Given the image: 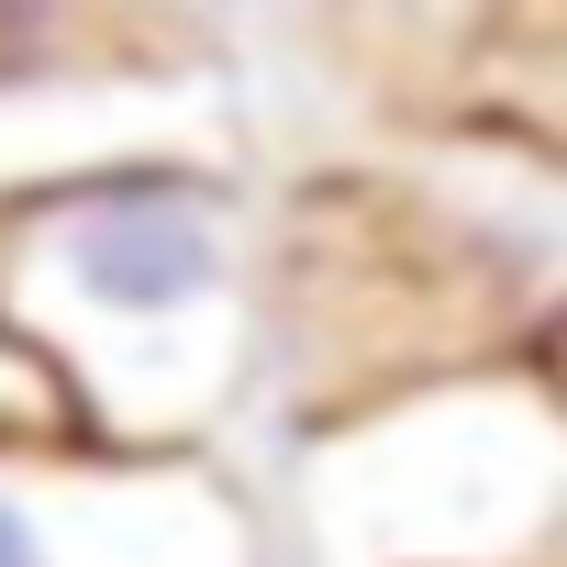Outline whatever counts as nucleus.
I'll return each instance as SVG.
<instances>
[{
    "mask_svg": "<svg viewBox=\"0 0 567 567\" xmlns=\"http://www.w3.org/2000/svg\"><path fill=\"white\" fill-rule=\"evenodd\" d=\"M0 334L45 368L68 434L245 467L267 357V212L212 156L0 200Z\"/></svg>",
    "mask_w": 567,
    "mask_h": 567,
    "instance_id": "obj_1",
    "label": "nucleus"
},
{
    "mask_svg": "<svg viewBox=\"0 0 567 567\" xmlns=\"http://www.w3.org/2000/svg\"><path fill=\"white\" fill-rule=\"evenodd\" d=\"M267 567H556L567 401L545 357H478L245 456Z\"/></svg>",
    "mask_w": 567,
    "mask_h": 567,
    "instance_id": "obj_2",
    "label": "nucleus"
},
{
    "mask_svg": "<svg viewBox=\"0 0 567 567\" xmlns=\"http://www.w3.org/2000/svg\"><path fill=\"white\" fill-rule=\"evenodd\" d=\"M0 567H267L245 467L123 456L90 434L0 445Z\"/></svg>",
    "mask_w": 567,
    "mask_h": 567,
    "instance_id": "obj_3",
    "label": "nucleus"
},
{
    "mask_svg": "<svg viewBox=\"0 0 567 567\" xmlns=\"http://www.w3.org/2000/svg\"><path fill=\"white\" fill-rule=\"evenodd\" d=\"M12 434H68V412H56V390H45V368L0 334V445Z\"/></svg>",
    "mask_w": 567,
    "mask_h": 567,
    "instance_id": "obj_4",
    "label": "nucleus"
}]
</instances>
